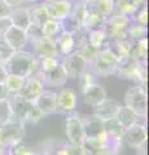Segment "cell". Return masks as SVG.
Wrapping results in <instances>:
<instances>
[{
    "label": "cell",
    "mask_w": 149,
    "mask_h": 155,
    "mask_svg": "<svg viewBox=\"0 0 149 155\" xmlns=\"http://www.w3.org/2000/svg\"><path fill=\"white\" fill-rule=\"evenodd\" d=\"M32 54L36 58H47V57L61 58L59 51H57L55 40L46 36L32 44Z\"/></svg>",
    "instance_id": "5bb4252c"
},
{
    "label": "cell",
    "mask_w": 149,
    "mask_h": 155,
    "mask_svg": "<svg viewBox=\"0 0 149 155\" xmlns=\"http://www.w3.org/2000/svg\"><path fill=\"white\" fill-rule=\"evenodd\" d=\"M135 150H136V155H147V142L140 145V146L136 147Z\"/></svg>",
    "instance_id": "f5cc1de1"
},
{
    "label": "cell",
    "mask_w": 149,
    "mask_h": 155,
    "mask_svg": "<svg viewBox=\"0 0 149 155\" xmlns=\"http://www.w3.org/2000/svg\"><path fill=\"white\" fill-rule=\"evenodd\" d=\"M99 78H100V76L90 67V69L86 71L83 75H80V78L78 79V80H79V88L83 89V88H86V87H88V85H91V84L99 83Z\"/></svg>",
    "instance_id": "f35d334b"
},
{
    "label": "cell",
    "mask_w": 149,
    "mask_h": 155,
    "mask_svg": "<svg viewBox=\"0 0 149 155\" xmlns=\"http://www.w3.org/2000/svg\"><path fill=\"white\" fill-rule=\"evenodd\" d=\"M131 25V18H128L122 14L114 13L112 17L107 18L104 25V32L107 35L108 40H121L127 38L128 27Z\"/></svg>",
    "instance_id": "5b68a950"
},
{
    "label": "cell",
    "mask_w": 149,
    "mask_h": 155,
    "mask_svg": "<svg viewBox=\"0 0 149 155\" xmlns=\"http://www.w3.org/2000/svg\"><path fill=\"white\" fill-rule=\"evenodd\" d=\"M8 98H9V93L5 88V85H4V83H0V101L8 100Z\"/></svg>",
    "instance_id": "f907efd6"
},
{
    "label": "cell",
    "mask_w": 149,
    "mask_h": 155,
    "mask_svg": "<svg viewBox=\"0 0 149 155\" xmlns=\"http://www.w3.org/2000/svg\"><path fill=\"white\" fill-rule=\"evenodd\" d=\"M40 155H66V142L59 138H49L43 145Z\"/></svg>",
    "instance_id": "83f0119b"
},
{
    "label": "cell",
    "mask_w": 149,
    "mask_h": 155,
    "mask_svg": "<svg viewBox=\"0 0 149 155\" xmlns=\"http://www.w3.org/2000/svg\"><path fill=\"white\" fill-rule=\"evenodd\" d=\"M34 104L39 107L44 115L56 114V104H57V93L52 91H43L39 97L34 101Z\"/></svg>",
    "instance_id": "d6986e66"
},
{
    "label": "cell",
    "mask_w": 149,
    "mask_h": 155,
    "mask_svg": "<svg viewBox=\"0 0 149 155\" xmlns=\"http://www.w3.org/2000/svg\"><path fill=\"white\" fill-rule=\"evenodd\" d=\"M61 23V30L62 31H66V32H70V34H75L78 30L82 28V25L78 19H75L71 14H69L68 17H65L64 19L60 21Z\"/></svg>",
    "instance_id": "8d00e7d4"
},
{
    "label": "cell",
    "mask_w": 149,
    "mask_h": 155,
    "mask_svg": "<svg viewBox=\"0 0 149 155\" xmlns=\"http://www.w3.org/2000/svg\"><path fill=\"white\" fill-rule=\"evenodd\" d=\"M119 104L115 100H110V98H105L101 102H99L97 105H95L92 109V115H95L96 118L101 119L103 122L108 119H113L115 118V114L118 111Z\"/></svg>",
    "instance_id": "ac0fdd59"
},
{
    "label": "cell",
    "mask_w": 149,
    "mask_h": 155,
    "mask_svg": "<svg viewBox=\"0 0 149 155\" xmlns=\"http://www.w3.org/2000/svg\"><path fill=\"white\" fill-rule=\"evenodd\" d=\"M3 64V61H2V57H0V65H2Z\"/></svg>",
    "instance_id": "680465c9"
},
{
    "label": "cell",
    "mask_w": 149,
    "mask_h": 155,
    "mask_svg": "<svg viewBox=\"0 0 149 155\" xmlns=\"http://www.w3.org/2000/svg\"><path fill=\"white\" fill-rule=\"evenodd\" d=\"M118 58L109 49L108 47H104L96 54L95 60L91 65L92 69L99 76H114L118 70Z\"/></svg>",
    "instance_id": "277c9868"
},
{
    "label": "cell",
    "mask_w": 149,
    "mask_h": 155,
    "mask_svg": "<svg viewBox=\"0 0 149 155\" xmlns=\"http://www.w3.org/2000/svg\"><path fill=\"white\" fill-rule=\"evenodd\" d=\"M105 21H107V19L104 17H101L99 13H96L92 9L88 8L87 16H86L83 22H82V28H83L86 32L93 31V30H100V28H104Z\"/></svg>",
    "instance_id": "d4e9b609"
},
{
    "label": "cell",
    "mask_w": 149,
    "mask_h": 155,
    "mask_svg": "<svg viewBox=\"0 0 149 155\" xmlns=\"http://www.w3.org/2000/svg\"><path fill=\"white\" fill-rule=\"evenodd\" d=\"M137 84L145 85L147 87V79H148V72H147V62H137Z\"/></svg>",
    "instance_id": "bcb514c9"
},
{
    "label": "cell",
    "mask_w": 149,
    "mask_h": 155,
    "mask_svg": "<svg viewBox=\"0 0 149 155\" xmlns=\"http://www.w3.org/2000/svg\"><path fill=\"white\" fill-rule=\"evenodd\" d=\"M9 102H11V106H12L13 116L16 119H18V120H21V122L25 123L26 115L29 113V109L31 107L32 102L23 100V98H21V97H18V96H9Z\"/></svg>",
    "instance_id": "7402d4cb"
},
{
    "label": "cell",
    "mask_w": 149,
    "mask_h": 155,
    "mask_svg": "<svg viewBox=\"0 0 149 155\" xmlns=\"http://www.w3.org/2000/svg\"><path fill=\"white\" fill-rule=\"evenodd\" d=\"M9 21H11L12 26L26 30V28L31 25V19H30V14H29L27 7L13 8L11 14H9Z\"/></svg>",
    "instance_id": "44dd1931"
},
{
    "label": "cell",
    "mask_w": 149,
    "mask_h": 155,
    "mask_svg": "<svg viewBox=\"0 0 149 155\" xmlns=\"http://www.w3.org/2000/svg\"><path fill=\"white\" fill-rule=\"evenodd\" d=\"M44 91V84L40 79H36V78H26L25 83H23L21 91L18 92V97L30 101V102H34V101L39 97V94Z\"/></svg>",
    "instance_id": "9a60e30c"
},
{
    "label": "cell",
    "mask_w": 149,
    "mask_h": 155,
    "mask_svg": "<svg viewBox=\"0 0 149 155\" xmlns=\"http://www.w3.org/2000/svg\"><path fill=\"white\" fill-rule=\"evenodd\" d=\"M104 130H105V134L109 136V137H118V138H122L124 133V128L118 123V120L115 118L105 120Z\"/></svg>",
    "instance_id": "d6a6232c"
},
{
    "label": "cell",
    "mask_w": 149,
    "mask_h": 155,
    "mask_svg": "<svg viewBox=\"0 0 149 155\" xmlns=\"http://www.w3.org/2000/svg\"><path fill=\"white\" fill-rule=\"evenodd\" d=\"M80 96H82L83 104L86 106H88V107H93L95 105H97L99 102H101L103 100H105L108 97L107 91L99 83L91 84L88 87H86V88L80 89Z\"/></svg>",
    "instance_id": "4fadbf2b"
},
{
    "label": "cell",
    "mask_w": 149,
    "mask_h": 155,
    "mask_svg": "<svg viewBox=\"0 0 149 155\" xmlns=\"http://www.w3.org/2000/svg\"><path fill=\"white\" fill-rule=\"evenodd\" d=\"M8 5H11L12 8H16V7H20L21 4L23 3V0H4Z\"/></svg>",
    "instance_id": "816d5d0a"
},
{
    "label": "cell",
    "mask_w": 149,
    "mask_h": 155,
    "mask_svg": "<svg viewBox=\"0 0 149 155\" xmlns=\"http://www.w3.org/2000/svg\"><path fill=\"white\" fill-rule=\"evenodd\" d=\"M82 2H84V3H87V4H91V3H93L95 0H82Z\"/></svg>",
    "instance_id": "9f6ffc18"
},
{
    "label": "cell",
    "mask_w": 149,
    "mask_h": 155,
    "mask_svg": "<svg viewBox=\"0 0 149 155\" xmlns=\"http://www.w3.org/2000/svg\"><path fill=\"white\" fill-rule=\"evenodd\" d=\"M4 154H5V150H4V149H0V155H4Z\"/></svg>",
    "instance_id": "6f0895ef"
},
{
    "label": "cell",
    "mask_w": 149,
    "mask_h": 155,
    "mask_svg": "<svg viewBox=\"0 0 149 155\" xmlns=\"http://www.w3.org/2000/svg\"><path fill=\"white\" fill-rule=\"evenodd\" d=\"M7 153L9 155H40L39 151H35V150L30 149L23 143H20V145H17V146L7 150Z\"/></svg>",
    "instance_id": "7bdbcfd3"
},
{
    "label": "cell",
    "mask_w": 149,
    "mask_h": 155,
    "mask_svg": "<svg viewBox=\"0 0 149 155\" xmlns=\"http://www.w3.org/2000/svg\"><path fill=\"white\" fill-rule=\"evenodd\" d=\"M12 9L13 8L11 5H8L4 0H0V18H9Z\"/></svg>",
    "instance_id": "c3c4849f"
},
{
    "label": "cell",
    "mask_w": 149,
    "mask_h": 155,
    "mask_svg": "<svg viewBox=\"0 0 149 155\" xmlns=\"http://www.w3.org/2000/svg\"><path fill=\"white\" fill-rule=\"evenodd\" d=\"M25 32H26V36H27V41L31 43V44H34L35 41L44 38L43 31H42V27L35 25V23H31V25L25 30Z\"/></svg>",
    "instance_id": "60d3db41"
},
{
    "label": "cell",
    "mask_w": 149,
    "mask_h": 155,
    "mask_svg": "<svg viewBox=\"0 0 149 155\" xmlns=\"http://www.w3.org/2000/svg\"><path fill=\"white\" fill-rule=\"evenodd\" d=\"M78 97L74 93V91L64 88L57 93V104H56V114L68 116L75 113Z\"/></svg>",
    "instance_id": "9c48e42d"
},
{
    "label": "cell",
    "mask_w": 149,
    "mask_h": 155,
    "mask_svg": "<svg viewBox=\"0 0 149 155\" xmlns=\"http://www.w3.org/2000/svg\"><path fill=\"white\" fill-rule=\"evenodd\" d=\"M9 26H12L11 21H9V18H0V36L4 34V31L7 30Z\"/></svg>",
    "instance_id": "681fc988"
},
{
    "label": "cell",
    "mask_w": 149,
    "mask_h": 155,
    "mask_svg": "<svg viewBox=\"0 0 149 155\" xmlns=\"http://www.w3.org/2000/svg\"><path fill=\"white\" fill-rule=\"evenodd\" d=\"M115 119H117L118 123L126 129L128 127H131V125L139 123L140 116H139L135 111H132L130 107H127V106L119 105L118 111H117V114H115Z\"/></svg>",
    "instance_id": "cb8c5ba5"
},
{
    "label": "cell",
    "mask_w": 149,
    "mask_h": 155,
    "mask_svg": "<svg viewBox=\"0 0 149 155\" xmlns=\"http://www.w3.org/2000/svg\"><path fill=\"white\" fill-rule=\"evenodd\" d=\"M12 116H13V113H12V106H11V102H9V98L2 100L0 101V125L7 123Z\"/></svg>",
    "instance_id": "b9f144b4"
},
{
    "label": "cell",
    "mask_w": 149,
    "mask_h": 155,
    "mask_svg": "<svg viewBox=\"0 0 149 155\" xmlns=\"http://www.w3.org/2000/svg\"><path fill=\"white\" fill-rule=\"evenodd\" d=\"M137 61H135L132 57H127L124 60H121L118 64V70L115 76L119 80H126V81H132V83L137 84Z\"/></svg>",
    "instance_id": "e0dca14e"
},
{
    "label": "cell",
    "mask_w": 149,
    "mask_h": 155,
    "mask_svg": "<svg viewBox=\"0 0 149 155\" xmlns=\"http://www.w3.org/2000/svg\"><path fill=\"white\" fill-rule=\"evenodd\" d=\"M114 5H115V13L126 16L128 18H132V16L139 11L135 0H114Z\"/></svg>",
    "instance_id": "4dcf8cb0"
},
{
    "label": "cell",
    "mask_w": 149,
    "mask_h": 155,
    "mask_svg": "<svg viewBox=\"0 0 149 155\" xmlns=\"http://www.w3.org/2000/svg\"><path fill=\"white\" fill-rule=\"evenodd\" d=\"M2 38L13 48L14 52L25 51V47L27 45V43H29L25 30L18 28L16 26H9L7 30L4 31Z\"/></svg>",
    "instance_id": "7c38bea8"
},
{
    "label": "cell",
    "mask_w": 149,
    "mask_h": 155,
    "mask_svg": "<svg viewBox=\"0 0 149 155\" xmlns=\"http://www.w3.org/2000/svg\"><path fill=\"white\" fill-rule=\"evenodd\" d=\"M61 65L64 66V69L66 71L68 79H76V80L80 78V75H83L91 67L87 62L79 54H76L75 52L70 53L68 56L61 57Z\"/></svg>",
    "instance_id": "52a82bcc"
},
{
    "label": "cell",
    "mask_w": 149,
    "mask_h": 155,
    "mask_svg": "<svg viewBox=\"0 0 149 155\" xmlns=\"http://www.w3.org/2000/svg\"><path fill=\"white\" fill-rule=\"evenodd\" d=\"M25 136V123L16 119L14 116H12L7 123L0 125V145H2V149H4L5 151L22 143Z\"/></svg>",
    "instance_id": "7a4b0ae2"
},
{
    "label": "cell",
    "mask_w": 149,
    "mask_h": 155,
    "mask_svg": "<svg viewBox=\"0 0 149 155\" xmlns=\"http://www.w3.org/2000/svg\"><path fill=\"white\" fill-rule=\"evenodd\" d=\"M65 132L68 137V142L73 145H82L86 140L83 119L78 113H73L65 119Z\"/></svg>",
    "instance_id": "8992f818"
},
{
    "label": "cell",
    "mask_w": 149,
    "mask_h": 155,
    "mask_svg": "<svg viewBox=\"0 0 149 155\" xmlns=\"http://www.w3.org/2000/svg\"><path fill=\"white\" fill-rule=\"evenodd\" d=\"M40 80L43 81L44 87H55V88H60V87L64 85L66 81H68V75H66V71L64 69V66L60 64L57 65L56 67H53L52 70L43 72L40 76Z\"/></svg>",
    "instance_id": "2e32d148"
},
{
    "label": "cell",
    "mask_w": 149,
    "mask_h": 155,
    "mask_svg": "<svg viewBox=\"0 0 149 155\" xmlns=\"http://www.w3.org/2000/svg\"><path fill=\"white\" fill-rule=\"evenodd\" d=\"M57 51H59L60 56H68L70 53H73L75 51V40H74V35L66 31H61L60 35L55 39Z\"/></svg>",
    "instance_id": "603a6c76"
},
{
    "label": "cell",
    "mask_w": 149,
    "mask_h": 155,
    "mask_svg": "<svg viewBox=\"0 0 149 155\" xmlns=\"http://www.w3.org/2000/svg\"><path fill=\"white\" fill-rule=\"evenodd\" d=\"M4 155H9V154H8V153H7V151H5V154H4Z\"/></svg>",
    "instance_id": "91938a15"
},
{
    "label": "cell",
    "mask_w": 149,
    "mask_h": 155,
    "mask_svg": "<svg viewBox=\"0 0 149 155\" xmlns=\"http://www.w3.org/2000/svg\"><path fill=\"white\" fill-rule=\"evenodd\" d=\"M131 21L139 23V25L148 26V7H143L139 11H136V13L132 16Z\"/></svg>",
    "instance_id": "ee69618b"
},
{
    "label": "cell",
    "mask_w": 149,
    "mask_h": 155,
    "mask_svg": "<svg viewBox=\"0 0 149 155\" xmlns=\"http://www.w3.org/2000/svg\"><path fill=\"white\" fill-rule=\"evenodd\" d=\"M66 155H86L82 145H73L66 142Z\"/></svg>",
    "instance_id": "7dc6e473"
},
{
    "label": "cell",
    "mask_w": 149,
    "mask_h": 155,
    "mask_svg": "<svg viewBox=\"0 0 149 155\" xmlns=\"http://www.w3.org/2000/svg\"><path fill=\"white\" fill-rule=\"evenodd\" d=\"M8 75H17L22 78H30L36 70V58L31 52L18 51L3 64Z\"/></svg>",
    "instance_id": "6da1fadb"
},
{
    "label": "cell",
    "mask_w": 149,
    "mask_h": 155,
    "mask_svg": "<svg viewBox=\"0 0 149 155\" xmlns=\"http://www.w3.org/2000/svg\"><path fill=\"white\" fill-rule=\"evenodd\" d=\"M86 41L87 44L91 45L96 51H100L107 45L108 43V39H107V35L103 28L100 30H93V31H88L86 32Z\"/></svg>",
    "instance_id": "f1b7e54d"
},
{
    "label": "cell",
    "mask_w": 149,
    "mask_h": 155,
    "mask_svg": "<svg viewBox=\"0 0 149 155\" xmlns=\"http://www.w3.org/2000/svg\"><path fill=\"white\" fill-rule=\"evenodd\" d=\"M0 149H2V145H0Z\"/></svg>",
    "instance_id": "94428289"
},
{
    "label": "cell",
    "mask_w": 149,
    "mask_h": 155,
    "mask_svg": "<svg viewBox=\"0 0 149 155\" xmlns=\"http://www.w3.org/2000/svg\"><path fill=\"white\" fill-rule=\"evenodd\" d=\"M25 79L26 78L17 76V75H7L5 80H4V85H5L9 96L18 94V92L21 91L23 83H25Z\"/></svg>",
    "instance_id": "1f68e13d"
},
{
    "label": "cell",
    "mask_w": 149,
    "mask_h": 155,
    "mask_svg": "<svg viewBox=\"0 0 149 155\" xmlns=\"http://www.w3.org/2000/svg\"><path fill=\"white\" fill-rule=\"evenodd\" d=\"M44 114H43V111L38 107V106L32 102L31 105V107L29 109V113L26 115V120H25V123H29V124H36V123H39L40 120L44 118Z\"/></svg>",
    "instance_id": "ab89813d"
},
{
    "label": "cell",
    "mask_w": 149,
    "mask_h": 155,
    "mask_svg": "<svg viewBox=\"0 0 149 155\" xmlns=\"http://www.w3.org/2000/svg\"><path fill=\"white\" fill-rule=\"evenodd\" d=\"M87 13H88V4L84 3V2H78V3L73 4L70 14L75 19H78L82 25V22H83V19L86 18V16H87Z\"/></svg>",
    "instance_id": "74e56055"
},
{
    "label": "cell",
    "mask_w": 149,
    "mask_h": 155,
    "mask_svg": "<svg viewBox=\"0 0 149 155\" xmlns=\"http://www.w3.org/2000/svg\"><path fill=\"white\" fill-rule=\"evenodd\" d=\"M42 31H43V35L46 38H49V39H55L60 35L61 30V23L60 21H56V19H49L47 21L44 25L42 26Z\"/></svg>",
    "instance_id": "d590c367"
},
{
    "label": "cell",
    "mask_w": 149,
    "mask_h": 155,
    "mask_svg": "<svg viewBox=\"0 0 149 155\" xmlns=\"http://www.w3.org/2000/svg\"><path fill=\"white\" fill-rule=\"evenodd\" d=\"M88 8L92 9L93 12L99 13L101 17L105 19L112 17L115 13V5H114V0H95L93 3L88 4Z\"/></svg>",
    "instance_id": "4316f807"
},
{
    "label": "cell",
    "mask_w": 149,
    "mask_h": 155,
    "mask_svg": "<svg viewBox=\"0 0 149 155\" xmlns=\"http://www.w3.org/2000/svg\"><path fill=\"white\" fill-rule=\"evenodd\" d=\"M23 2H26V3H30V4H35L36 0H23Z\"/></svg>",
    "instance_id": "11a10c76"
},
{
    "label": "cell",
    "mask_w": 149,
    "mask_h": 155,
    "mask_svg": "<svg viewBox=\"0 0 149 155\" xmlns=\"http://www.w3.org/2000/svg\"><path fill=\"white\" fill-rule=\"evenodd\" d=\"M43 5L46 7L51 19L61 21L71 13L73 4L69 0H46V2H43Z\"/></svg>",
    "instance_id": "8fae6325"
},
{
    "label": "cell",
    "mask_w": 149,
    "mask_h": 155,
    "mask_svg": "<svg viewBox=\"0 0 149 155\" xmlns=\"http://www.w3.org/2000/svg\"><path fill=\"white\" fill-rule=\"evenodd\" d=\"M74 52L76 53V54H79V56L83 58V60L91 66V65H92V62H93L95 57H96V54H97V52H99V51L93 49L92 47L87 44V41H84V43H82V44L76 45Z\"/></svg>",
    "instance_id": "836d02e7"
},
{
    "label": "cell",
    "mask_w": 149,
    "mask_h": 155,
    "mask_svg": "<svg viewBox=\"0 0 149 155\" xmlns=\"http://www.w3.org/2000/svg\"><path fill=\"white\" fill-rule=\"evenodd\" d=\"M7 71H5V69H4V66H3V64L0 65V83H4V80H5V78H7Z\"/></svg>",
    "instance_id": "db71d44e"
},
{
    "label": "cell",
    "mask_w": 149,
    "mask_h": 155,
    "mask_svg": "<svg viewBox=\"0 0 149 155\" xmlns=\"http://www.w3.org/2000/svg\"><path fill=\"white\" fill-rule=\"evenodd\" d=\"M13 48L8 44V43L4 40V39L0 36V57H2V61H3V64L5 61H8L9 58H11L13 56Z\"/></svg>",
    "instance_id": "f6af8a7d"
},
{
    "label": "cell",
    "mask_w": 149,
    "mask_h": 155,
    "mask_svg": "<svg viewBox=\"0 0 149 155\" xmlns=\"http://www.w3.org/2000/svg\"><path fill=\"white\" fill-rule=\"evenodd\" d=\"M83 119L84 136L87 140H96V141L107 143V134L104 130V122L101 119L96 118L95 115H82Z\"/></svg>",
    "instance_id": "ba28073f"
},
{
    "label": "cell",
    "mask_w": 149,
    "mask_h": 155,
    "mask_svg": "<svg viewBox=\"0 0 149 155\" xmlns=\"http://www.w3.org/2000/svg\"><path fill=\"white\" fill-rule=\"evenodd\" d=\"M123 105L130 107L140 116V119L147 118L148 102H147V88L145 85L135 84L127 89L123 98Z\"/></svg>",
    "instance_id": "3957f363"
},
{
    "label": "cell",
    "mask_w": 149,
    "mask_h": 155,
    "mask_svg": "<svg viewBox=\"0 0 149 155\" xmlns=\"http://www.w3.org/2000/svg\"><path fill=\"white\" fill-rule=\"evenodd\" d=\"M132 43L128 38L126 39H121V40H108L107 43V45L105 47H108L110 51H112L115 57L118 58V61H121V60H124V58H127L130 57V54H131V48H132Z\"/></svg>",
    "instance_id": "ffe728a7"
},
{
    "label": "cell",
    "mask_w": 149,
    "mask_h": 155,
    "mask_svg": "<svg viewBox=\"0 0 149 155\" xmlns=\"http://www.w3.org/2000/svg\"><path fill=\"white\" fill-rule=\"evenodd\" d=\"M130 57H132L134 60L137 61V62H147V58H148V39H141V40L134 41Z\"/></svg>",
    "instance_id": "f546056e"
},
{
    "label": "cell",
    "mask_w": 149,
    "mask_h": 155,
    "mask_svg": "<svg viewBox=\"0 0 149 155\" xmlns=\"http://www.w3.org/2000/svg\"><path fill=\"white\" fill-rule=\"evenodd\" d=\"M147 138H148L147 127L141 123H136L124 129L122 141H123V145H127L131 149H136L140 145L145 143Z\"/></svg>",
    "instance_id": "30bf717a"
},
{
    "label": "cell",
    "mask_w": 149,
    "mask_h": 155,
    "mask_svg": "<svg viewBox=\"0 0 149 155\" xmlns=\"http://www.w3.org/2000/svg\"><path fill=\"white\" fill-rule=\"evenodd\" d=\"M148 35V27L139 25V23H135L131 21V25L128 27V32H127V38L131 41H137L141 40V39H147Z\"/></svg>",
    "instance_id": "e575fe53"
},
{
    "label": "cell",
    "mask_w": 149,
    "mask_h": 155,
    "mask_svg": "<svg viewBox=\"0 0 149 155\" xmlns=\"http://www.w3.org/2000/svg\"><path fill=\"white\" fill-rule=\"evenodd\" d=\"M29 9V14H30V19L31 23H35L38 26H43L47 21H49V16H48V12L46 7L43 5V3L40 4H31V5L27 7Z\"/></svg>",
    "instance_id": "484cf974"
}]
</instances>
